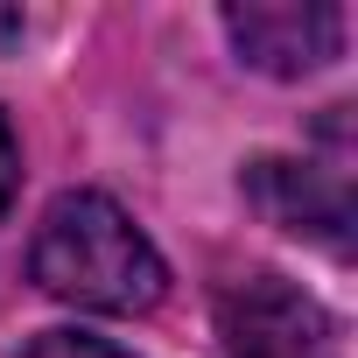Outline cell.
Instances as JSON below:
<instances>
[{
    "label": "cell",
    "instance_id": "6da1fadb",
    "mask_svg": "<svg viewBox=\"0 0 358 358\" xmlns=\"http://www.w3.org/2000/svg\"><path fill=\"white\" fill-rule=\"evenodd\" d=\"M29 274L43 295L71 302V309H99V316H134L155 309L169 288V267L155 253V239L106 197V190H64L29 246Z\"/></svg>",
    "mask_w": 358,
    "mask_h": 358
},
{
    "label": "cell",
    "instance_id": "7a4b0ae2",
    "mask_svg": "<svg viewBox=\"0 0 358 358\" xmlns=\"http://www.w3.org/2000/svg\"><path fill=\"white\" fill-rule=\"evenodd\" d=\"M232 50L267 78H309L344 57V8L330 0H246L225 8Z\"/></svg>",
    "mask_w": 358,
    "mask_h": 358
},
{
    "label": "cell",
    "instance_id": "3957f363",
    "mask_svg": "<svg viewBox=\"0 0 358 358\" xmlns=\"http://www.w3.org/2000/svg\"><path fill=\"white\" fill-rule=\"evenodd\" d=\"M232 358H337V323L281 274H253L225 295Z\"/></svg>",
    "mask_w": 358,
    "mask_h": 358
},
{
    "label": "cell",
    "instance_id": "277c9868",
    "mask_svg": "<svg viewBox=\"0 0 358 358\" xmlns=\"http://www.w3.org/2000/svg\"><path fill=\"white\" fill-rule=\"evenodd\" d=\"M246 197L267 211V225L281 232H309V239H330L344 246L351 232V197L337 176H323L316 162H281V155H260L246 169Z\"/></svg>",
    "mask_w": 358,
    "mask_h": 358
},
{
    "label": "cell",
    "instance_id": "5b68a950",
    "mask_svg": "<svg viewBox=\"0 0 358 358\" xmlns=\"http://www.w3.org/2000/svg\"><path fill=\"white\" fill-rule=\"evenodd\" d=\"M22 358H134V351H120L113 337H92V330H43Z\"/></svg>",
    "mask_w": 358,
    "mask_h": 358
},
{
    "label": "cell",
    "instance_id": "8992f818",
    "mask_svg": "<svg viewBox=\"0 0 358 358\" xmlns=\"http://www.w3.org/2000/svg\"><path fill=\"white\" fill-rule=\"evenodd\" d=\"M15 190H22V148H15V127H8V113H0V218H8Z\"/></svg>",
    "mask_w": 358,
    "mask_h": 358
},
{
    "label": "cell",
    "instance_id": "52a82bcc",
    "mask_svg": "<svg viewBox=\"0 0 358 358\" xmlns=\"http://www.w3.org/2000/svg\"><path fill=\"white\" fill-rule=\"evenodd\" d=\"M0 36H22V15H0Z\"/></svg>",
    "mask_w": 358,
    "mask_h": 358
}]
</instances>
